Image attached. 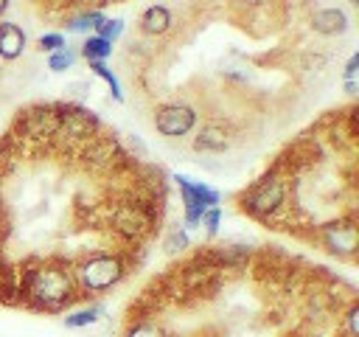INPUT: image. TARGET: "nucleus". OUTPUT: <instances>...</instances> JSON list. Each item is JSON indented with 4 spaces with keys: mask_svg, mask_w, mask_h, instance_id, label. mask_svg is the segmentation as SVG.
<instances>
[{
    "mask_svg": "<svg viewBox=\"0 0 359 337\" xmlns=\"http://www.w3.org/2000/svg\"><path fill=\"white\" fill-rule=\"evenodd\" d=\"M283 208H286V180L275 163L238 194V211L266 227H275Z\"/></svg>",
    "mask_w": 359,
    "mask_h": 337,
    "instance_id": "f257e3e1",
    "label": "nucleus"
},
{
    "mask_svg": "<svg viewBox=\"0 0 359 337\" xmlns=\"http://www.w3.org/2000/svg\"><path fill=\"white\" fill-rule=\"evenodd\" d=\"M137 264H140V258L123 256V253H107V256H93V258L81 261L73 270V281H76L79 298L90 300V298L104 295L107 289L118 286Z\"/></svg>",
    "mask_w": 359,
    "mask_h": 337,
    "instance_id": "f03ea898",
    "label": "nucleus"
},
{
    "mask_svg": "<svg viewBox=\"0 0 359 337\" xmlns=\"http://www.w3.org/2000/svg\"><path fill=\"white\" fill-rule=\"evenodd\" d=\"M177 185H180V197H182V211H185V230H194L199 227L202 222V213L208 208H219L222 202V194L205 183H196L185 174H174Z\"/></svg>",
    "mask_w": 359,
    "mask_h": 337,
    "instance_id": "7ed1b4c3",
    "label": "nucleus"
},
{
    "mask_svg": "<svg viewBox=\"0 0 359 337\" xmlns=\"http://www.w3.org/2000/svg\"><path fill=\"white\" fill-rule=\"evenodd\" d=\"M154 129L165 138H182L196 126V110L185 101H168L154 110Z\"/></svg>",
    "mask_w": 359,
    "mask_h": 337,
    "instance_id": "20e7f679",
    "label": "nucleus"
},
{
    "mask_svg": "<svg viewBox=\"0 0 359 337\" xmlns=\"http://www.w3.org/2000/svg\"><path fill=\"white\" fill-rule=\"evenodd\" d=\"M233 135H236V129L227 118H210L194 138V149L196 152H224L233 143Z\"/></svg>",
    "mask_w": 359,
    "mask_h": 337,
    "instance_id": "39448f33",
    "label": "nucleus"
},
{
    "mask_svg": "<svg viewBox=\"0 0 359 337\" xmlns=\"http://www.w3.org/2000/svg\"><path fill=\"white\" fill-rule=\"evenodd\" d=\"M25 42H28V37H25V31L17 22L0 20V59L14 62L17 56H22Z\"/></svg>",
    "mask_w": 359,
    "mask_h": 337,
    "instance_id": "423d86ee",
    "label": "nucleus"
},
{
    "mask_svg": "<svg viewBox=\"0 0 359 337\" xmlns=\"http://www.w3.org/2000/svg\"><path fill=\"white\" fill-rule=\"evenodd\" d=\"M174 28V11L168 6H149L140 14V31L146 37H163Z\"/></svg>",
    "mask_w": 359,
    "mask_h": 337,
    "instance_id": "0eeeda50",
    "label": "nucleus"
},
{
    "mask_svg": "<svg viewBox=\"0 0 359 337\" xmlns=\"http://www.w3.org/2000/svg\"><path fill=\"white\" fill-rule=\"evenodd\" d=\"M309 25L317 31V34H325V37H337L348 28V17L342 8H314L311 17H309Z\"/></svg>",
    "mask_w": 359,
    "mask_h": 337,
    "instance_id": "6e6552de",
    "label": "nucleus"
},
{
    "mask_svg": "<svg viewBox=\"0 0 359 337\" xmlns=\"http://www.w3.org/2000/svg\"><path fill=\"white\" fill-rule=\"evenodd\" d=\"M104 22V11L101 8H76L73 14H67L65 20H62V25L70 31V34H84V31H90V28H98Z\"/></svg>",
    "mask_w": 359,
    "mask_h": 337,
    "instance_id": "1a4fd4ad",
    "label": "nucleus"
},
{
    "mask_svg": "<svg viewBox=\"0 0 359 337\" xmlns=\"http://www.w3.org/2000/svg\"><path fill=\"white\" fill-rule=\"evenodd\" d=\"M123 337H168V334L154 317H140V320H126Z\"/></svg>",
    "mask_w": 359,
    "mask_h": 337,
    "instance_id": "9d476101",
    "label": "nucleus"
},
{
    "mask_svg": "<svg viewBox=\"0 0 359 337\" xmlns=\"http://www.w3.org/2000/svg\"><path fill=\"white\" fill-rule=\"evenodd\" d=\"M81 56L87 62H107L112 56V45L107 39H101V37H87L81 42Z\"/></svg>",
    "mask_w": 359,
    "mask_h": 337,
    "instance_id": "9b49d317",
    "label": "nucleus"
},
{
    "mask_svg": "<svg viewBox=\"0 0 359 337\" xmlns=\"http://www.w3.org/2000/svg\"><path fill=\"white\" fill-rule=\"evenodd\" d=\"M98 317H101V306H87V309H79V312L65 315V326L67 329H84V326L98 323Z\"/></svg>",
    "mask_w": 359,
    "mask_h": 337,
    "instance_id": "f8f14e48",
    "label": "nucleus"
},
{
    "mask_svg": "<svg viewBox=\"0 0 359 337\" xmlns=\"http://www.w3.org/2000/svg\"><path fill=\"white\" fill-rule=\"evenodd\" d=\"M90 65V70L98 76V79H104L107 84H109V93H112V98L115 101H123V90H121V81H118V76L107 67V62H87Z\"/></svg>",
    "mask_w": 359,
    "mask_h": 337,
    "instance_id": "ddd939ff",
    "label": "nucleus"
},
{
    "mask_svg": "<svg viewBox=\"0 0 359 337\" xmlns=\"http://www.w3.org/2000/svg\"><path fill=\"white\" fill-rule=\"evenodd\" d=\"M123 25H126V22H123L121 17H112V20H109V17H104V22L95 28V37L107 39L109 45H115V42L121 39V34H123Z\"/></svg>",
    "mask_w": 359,
    "mask_h": 337,
    "instance_id": "4468645a",
    "label": "nucleus"
},
{
    "mask_svg": "<svg viewBox=\"0 0 359 337\" xmlns=\"http://www.w3.org/2000/svg\"><path fill=\"white\" fill-rule=\"evenodd\" d=\"M163 247H165V253H185L188 247H191V239H188V230H180V227H174L168 236H165V242H163Z\"/></svg>",
    "mask_w": 359,
    "mask_h": 337,
    "instance_id": "2eb2a0df",
    "label": "nucleus"
},
{
    "mask_svg": "<svg viewBox=\"0 0 359 337\" xmlns=\"http://www.w3.org/2000/svg\"><path fill=\"white\" fill-rule=\"evenodd\" d=\"M36 45H39V51H48V53H56V51L67 48L62 31H48V34H42V37L36 39Z\"/></svg>",
    "mask_w": 359,
    "mask_h": 337,
    "instance_id": "dca6fc26",
    "label": "nucleus"
},
{
    "mask_svg": "<svg viewBox=\"0 0 359 337\" xmlns=\"http://www.w3.org/2000/svg\"><path fill=\"white\" fill-rule=\"evenodd\" d=\"M73 62H76V53H73L70 48H62V51H56V53H50V56H48V67H50L53 73L67 70Z\"/></svg>",
    "mask_w": 359,
    "mask_h": 337,
    "instance_id": "f3484780",
    "label": "nucleus"
},
{
    "mask_svg": "<svg viewBox=\"0 0 359 337\" xmlns=\"http://www.w3.org/2000/svg\"><path fill=\"white\" fill-rule=\"evenodd\" d=\"M219 222H222V211H219V208H208V211L202 213V222H199V225H205L208 236H216Z\"/></svg>",
    "mask_w": 359,
    "mask_h": 337,
    "instance_id": "a211bd4d",
    "label": "nucleus"
},
{
    "mask_svg": "<svg viewBox=\"0 0 359 337\" xmlns=\"http://www.w3.org/2000/svg\"><path fill=\"white\" fill-rule=\"evenodd\" d=\"M356 67H359V53H353V56L348 59V65H345V79H348V81H353Z\"/></svg>",
    "mask_w": 359,
    "mask_h": 337,
    "instance_id": "6ab92c4d",
    "label": "nucleus"
},
{
    "mask_svg": "<svg viewBox=\"0 0 359 337\" xmlns=\"http://www.w3.org/2000/svg\"><path fill=\"white\" fill-rule=\"evenodd\" d=\"M345 90L353 95V93H356V81H345Z\"/></svg>",
    "mask_w": 359,
    "mask_h": 337,
    "instance_id": "aec40b11",
    "label": "nucleus"
},
{
    "mask_svg": "<svg viewBox=\"0 0 359 337\" xmlns=\"http://www.w3.org/2000/svg\"><path fill=\"white\" fill-rule=\"evenodd\" d=\"M8 11V0H0V17Z\"/></svg>",
    "mask_w": 359,
    "mask_h": 337,
    "instance_id": "412c9836",
    "label": "nucleus"
},
{
    "mask_svg": "<svg viewBox=\"0 0 359 337\" xmlns=\"http://www.w3.org/2000/svg\"><path fill=\"white\" fill-rule=\"evenodd\" d=\"M0 79H3V70H0Z\"/></svg>",
    "mask_w": 359,
    "mask_h": 337,
    "instance_id": "4be33fe9",
    "label": "nucleus"
}]
</instances>
